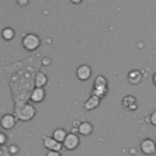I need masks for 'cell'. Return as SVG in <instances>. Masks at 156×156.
Listing matches in <instances>:
<instances>
[{"mask_svg":"<svg viewBox=\"0 0 156 156\" xmlns=\"http://www.w3.org/2000/svg\"><path fill=\"white\" fill-rule=\"evenodd\" d=\"M1 35H2V38H4L5 40H11V39H13V37H15V30H13L12 28H10V27L4 28L2 32H1Z\"/></svg>","mask_w":156,"mask_h":156,"instance_id":"obj_15","label":"cell"},{"mask_svg":"<svg viewBox=\"0 0 156 156\" xmlns=\"http://www.w3.org/2000/svg\"><path fill=\"white\" fill-rule=\"evenodd\" d=\"M123 105L124 106H127V107H129L130 110H134L135 107H136V105H135V100H134V98L133 96H126L124 99H123Z\"/></svg>","mask_w":156,"mask_h":156,"instance_id":"obj_16","label":"cell"},{"mask_svg":"<svg viewBox=\"0 0 156 156\" xmlns=\"http://www.w3.org/2000/svg\"><path fill=\"white\" fill-rule=\"evenodd\" d=\"M34 83H35V87H38V88H43V87L48 83V77H46L43 72H38L37 76H35Z\"/></svg>","mask_w":156,"mask_h":156,"instance_id":"obj_12","label":"cell"},{"mask_svg":"<svg viewBox=\"0 0 156 156\" xmlns=\"http://www.w3.org/2000/svg\"><path fill=\"white\" fill-rule=\"evenodd\" d=\"M91 76V68L88 65H82L77 68V77L80 80H87Z\"/></svg>","mask_w":156,"mask_h":156,"instance_id":"obj_5","label":"cell"},{"mask_svg":"<svg viewBox=\"0 0 156 156\" xmlns=\"http://www.w3.org/2000/svg\"><path fill=\"white\" fill-rule=\"evenodd\" d=\"M44 146L49 150H56V151H60L61 150V143H58L57 140H55L52 136H45L44 138Z\"/></svg>","mask_w":156,"mask_h":156,"instance_id":"obj_6","label":"cell"},{"mask_svg":"<svg viewBox=\"0 0 156 156\" xmlns=\"http://www.w3.org/2000/svg\"><path fill=\"white\" fill-rule=\"evenodd\" d=\"M66 134H67V133H66L65 129H62V128H57V129L54 130L52 138H54L55 140H57L58 143H62L63 139H65V136H66Z\"/></svg>","mask_w":156,"mask_h":156,"instance_id":"obj_14","label":"cell"},{"mask_svg":"<svg viewBox=\"0 0 156 156\" xmlns=\"http://www.w3.org/2000/svg\"><path fill=\"white\" fill-rule=\"evenodd\" d=\"M140 149L143 151V154L145 155H152L156 152V144L152 139H145L141 145H140Z\"/></svg>","mask_w":156,"mask_h":156,"instance_id":"obj_4","label":"cell"},{"mask_svg":"<svg viewBox=\"0 0 156 156\" xmlns=\"http://www.w3.org/2000/svg\"><path fill=\"white\" fill-rule=\"evenodd\" d=\"M150 122H151L154 126H156V111L152 112V115L150 116Z\"/></svg>","mask_w":156,"mask_h":156,"instance_id":"obj_18","label":"cell"},{"mask_svg":"<svg viewBox=\"0 0 156 156\" xmlns=\"http://www.w3.org/2000/svg\"><path fill=\"white\" fill-rule=\"evenodd\" d=\"M44 98H45V91H44V89L35 87V89H34V90L32 91V94H30V100L34 101V102H40V101L44 100Z\"/></svg>","mask_w":156,"mask_h":156,"instance_id":"obj_8","label":"cell"},{"mask_svg":"<svg viewBox=\"0 0 156 156\" xmlns=\"http://www.w3.org/2000/svg\"><path fill=\"white\" fill-rule=\"evenodd\" d=\"M62 144L67 150H74L79 144V138L74 133H68V134H66Z\"/></svg>","mask_w":156,"mask_h":156,"instance_id":"obj_3","label":"cell"},{"mask_svg":"<svg viewBox=\"0 0 156 156\" xmlns=\"http://www.w3.org/2000/svg\"><path fill=\"white\" fill-rule=\"evenodd\" d=\"M78 132L82 135H88V134H90L93 132V126L89 122H82L78 126Z\"/></svg>","mask_w":156,"mask_h":156,"instance_id":"obj_10","label":"cell"},{"mask_svg":"<svg viewBox=\"0 0 156 156\" xmlns=\"http://www.w3.org/2000/svg\"><path fill=\"white\" fill-rule=\"evenodd\" d=\"M17 1V4L20 5V6H26V5H28V2H29V0H16Z\"/></svg>","mask_w":156,"mask_h":156,"instance_id":"obj_19","label":"cell"},{"mask_svg":"<svg viewBox=\"0 0 156 156\" xmlns=\"http://www.w3.org/2000/svg\"><path fill=\"white\" fill-rule=\"evenodd\" d=\"M154 83H155V84H156V73H155V74H154Z\"/></svg>","mask_w":156,"mask_h":156,"instance_id":"obj_23","label":"cell"},{"mask_svg":"<svg viewBox=\"0 0 156 156\" xmlns=\"http://www.w3.org/2000/svg\"><path fill=\"white\" fill-rule=\"evenodd\" d=\"M22 45L26 50L28 51H33V50H37L40 45V39L37 34H33V33H29V34H26L22 39Z\"/></svg>","mask_w":156,"mask_h":156,"instance_id":"obj_1","label":"cell"},{"mask_svg":"<svg viewBox=\"0 0 156 156\" xmlns=\"http://www.w3.org/2000/svg\"><path fill=\"white\" fill-rule=\"evenodd\" d=\"M16 115H17V117H18L21 121H29V119H32V118L34 117V115H35V108H34L32 105H29V104H24V105L17 107Z\"/></svg>","mask_w":156,"mask_h":156,"instance_id":"obj_2","label":"cell"},{"mask_svg":"<svg viewBox=\"0 0 156 156\" xmlns=\"http://www.w3.org/2000/svg\"><path fill=\"white\" fill-rule=\"evenodd\" d=\"M83 0H71V2H73V4H80Z\"/></svg>","mask_w":156,"mask_h":156,"instance_id":"obj_22","label":"cell"},{"mask_svg":"<svg viewBox=\"0 0 156 156\" xmlns=\"http://www.w3.org/2000/svg\"><path fill=\"white\" fill-rule=\"evenodd\" d=\"M15 123H16V118L12 115H4L0 121V124L4 129H11L15 126Z\"/></svg>","mask_w":156,"mask_h":156,"instance_id":"obj_7","label":"cell"},{"mask_svg":"<svg viewBox=\"0 0 156 156\" xmlns=\"http://www.w3.org/2000/svg\"><path fill=\"white\" fill-rule=\"evenodd\" d=\"M100 104V98L96 95H91L84 104V108L85 110H94L95 107H98Z\"/></svg>","mask_w":156,"mask_h":156,"instance_id":"obj_9","label":"cell"},{"mask_svg":"<svg viewBox=\"0 0 156 156\" xmlns=\"http://www.w3.org/2000/svg\"><path fill=\"white\" fill-rule=\"evenodd\" d=\"M43 63H44V65H48V63H50V60H49L48 57H45V60H43Z\"/></svg>","mask_w":156,"mask_h":156,"instance_id":"obj_21","label":"cell"},{"mask_svg":"<svg viewBox=\"0 0 156 156\" xmlns=\"http://www.w3.org/2000/svg\"><path fill=\"white\" fill-rule=\"evenodd\" d=\"M141 73L139 72V71H130L129 72V74H128V80H129V83H132V84H138V83H140L141 82Z\"/></svg>","mask_w":156,"mask_h":156,"instance_id":"obj_11","label":"cell"},{"mask_svg":"<svg viewBox=\"0 0 156 156\" xmlns=\"http://www.w3.org/2000/svg\"><path fill=\"white\" fill-rule=\"evenodd\" d=\"M94 89H107V82L105 77L98 76L95 82H94Z\"/></svg>","mask_w":156,"mask_h":156,"instance_id":"obj_13","label":"cell"},{"mask_svg":"<svg viewBox=\"0 0 156 156\" xmlns=\"http://www.w3.org/2000/svg\"><path fill=\"white\" fill-rule=\"evenodd\" d=\"M46 156H61V155H60V152L56 151V150H49V152L46 154Z\"/></svg>","mask_w":156,"mask_h":156,"instance_id":"obj_17","label":"cell"},{"mask_svg":"<svg viewBox=\"0 0 156 156\" xmlns=\"http://www.w3.org/2000/svg\"><path fill=\"white\" fill-rule=\"evenodd\" d=\"M5 141H6V136H5L2 133H0V145H1V144H4Z\"/></svg>","mask_w":156,"mask_h":156,"instance_id":"obj_20","label":"cell"}]
</instances>
